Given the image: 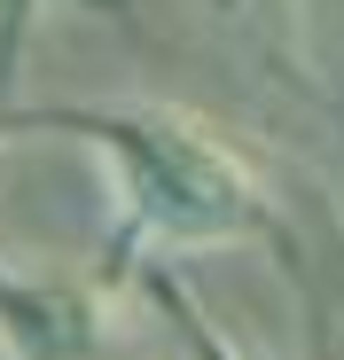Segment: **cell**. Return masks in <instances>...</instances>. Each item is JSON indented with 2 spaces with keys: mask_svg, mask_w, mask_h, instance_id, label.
Returning a JSON list of instances; mask_svg holds the SVG:
<instances>
[{
  "mask_svg": "<svg viewBox=\"0 0 344 360\" xmlns=\"http://www.w3.org/2000/svg\"><path fill=\"white\" fill-rule=\"evenodd\" d=\"M24 126L71 134L102 157L126 251L180 259V251H219L282 227L258 165L172 102H39L24 110Z\"/></svg>",
  "mask_w": 344,
  "mask_h": 360,
  "instance_id": "1",
  "label": "cell"
},
{
  "mask_svg": "<svg viewBox=\"0 0 344 360\" xmlns=\"http://www.w3.org/2000/svg\"><path fill=\"white\" fill-rule=\"evenodd\" d=\"M118 345L126 306L110 282L0 251V360H118Z\"/></svg>",
  "mask_w": 344,
  "mask_h": 360,
  "instance_id": "2",
  "label": "cell"
},
{
  "mask_svg": "<svg viewBox=\"0 0 344 360\" xmlns=\"http://www.w3.org/2000/svg\"><path fill=\"white\" fill-rule=\"evenodd\" d=\"M149 297L164 306V321H172V345H180V360H251L235 337H227L196 297H188V282L180 274H164V266H149Z\"/></svg>",
  "mask_w": 344,
  "mask_h": 360,
  "instance_id": "3",
  "label": "cell"
},
{
  "mask_svg": "<svg viewBox=\"0 0 344 360\" xmlns=\"http://www.w3.org/2000/svg\"><path fill=\"white\" fill-rule=\"evenodd\" d=\"M32 16H39V0H0V79L16 71V55L32 39Z\"/></svg>",
  "mask_w": 344,
  "mask_h": 360,
  "instance_id": "4",
  "label": "cell"
}]
</instances>
